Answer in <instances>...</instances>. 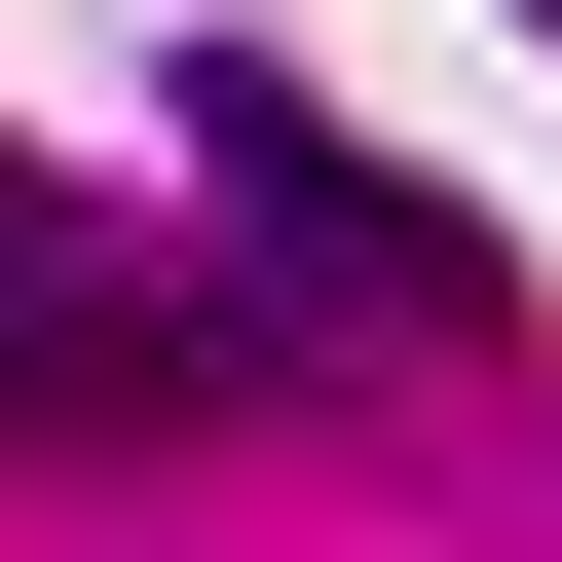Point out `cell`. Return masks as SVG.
<instances>
[{"mask_svg": "<svg viewBox=\"0 0 562 562\" xmlns=\"http://www.w3.org/2000/svg\"><path fill=\"white\" fill-rule=\"evenodd\" d=\"M188 188H225V262H262V338H338V375H487V338H525V262H487L413 150H338L262 38L188 76Z\"/></svg>", "mask_w": 562, "mask_h": 562, "instance_id": "1", "label": "cell"}, {"mask_svg": "<svg viewBox=\"0 0 562 562\" xmlns=\"http://www.w3.org/2000/svg\"><path fill=\"white\" fill-rule=\"evenodd\" d=\"M262 375V301H188V262H38L0 225V450H188Z\"/></svg>", "mask_w": 562, "mask_h": 562, "instance_id": "2", "label": "cell"}, {"mask_svg": "<svg viewBox=\"0 0 562 562\" xmlns=\"http://www.w3.org/2000/svg\"><path fill=\"white\" fill-rule=\"evenodd\" d=\"M0 225H38V150H0Z\"/></svg>", "mask_w": 562, "mask_h": 562, "instance_id": "3", "label": "cell"}, {"mask_svg": "<svg viewBox=\"0 0 562 562\" xmlns=\"http://www.w3.org/2000/svg\"><path fill=\"white\" fill-rule=\"evenodd\" d=\"M525 38H562V0H525Z\"/></svg>", "mask_w": 562, "mask_h": 562, "instance_id": "4", "label": "cell"}]
</instances>
